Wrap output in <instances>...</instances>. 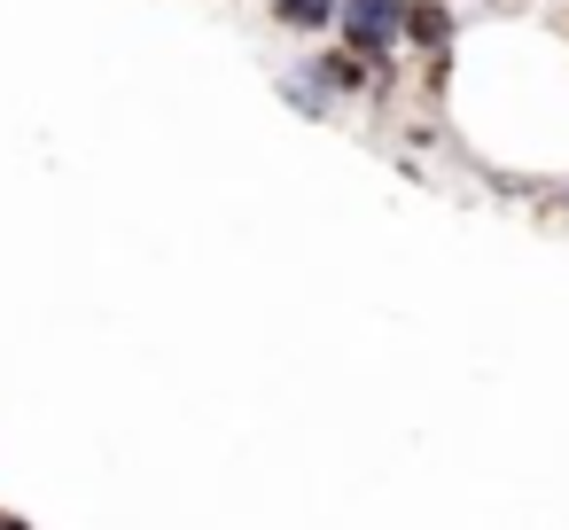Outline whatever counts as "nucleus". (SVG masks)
<instances>
[{
  "label": "nucleus",
  "mask_w": 569,
  "mask_h": 530,
  "mask_svg": "<svg viewBox=\"0 0 569 530\" xmlns=\"http://www.w3.org/2000/svg\"><path fill=\"white\" fill-rule=\"evenodd\" d=\"M351 40H359V48H382V40H390V0H359Z\"/></svg>",
  "instance_id": "f257e3e1"
},
{
  "label": "nucleus",
  "mask_w": 569,
  "mask_h": 530,
  "mask_svg": "<svg viewBox=\"0 0 569 530\" xmlns=\"http://www.w3.org/2000/svg\"><path fill=\"white\" fill-rule=\"evenodd\" d=\"M273 9H281L289 24H320V17H328V0H273Z\"/></svg>",
  "instance_id": "f03ea898"
},
{
  "label": "nucleus",
  "mask_w": 569,
  "mask_h": 530,
  "mask_svg": "<svg viewBox=\"0 0 569 530\" xmlns=\"http://www.w3.org/2000/svg\"><path fill=\"white\" fill-rule=\"evenodd\" d=\"M413 40L437 48V40H445V17H437V9H413Z\"/></svg>",
  "instance_id": "7ed1b4c3"
},
{
  "label": "nucleus",
  "mask_w": 569,
  "mask_h": 530,
  "mask_svg": "<svg viewBox=\"0 0 569 530\" xmlns=\"http://www.w3.org/2000/svg\"><path fill=\"white\" fill-rule=\"evenodd\" d=\"M0 530H17V522H0Z\"/></svg>",
  "instance_id": "20e7f679"
}]
</instances>
